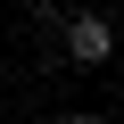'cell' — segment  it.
<instances>
[{
  "mask_svg": "<svg viewBox=\"0 0 124 124\" xmlns=\"http://www.w3.org/2000/svg\"><path fill=\"white\" fill-rule=\"evenodd\" d=\"M58 41H66L75 66H108V58H116V25H108L99 8H75L66 25H58Z\"/></svg>",
  "mask_w": 124,
  "mask_h": 124,
  "instance_id": "obj_1",
  "label": "cell"
},
{
  "mask_svg": "<svg viewBox=\"0 0 124 124\" xmlns=\"http://www.w3.org/2000/svg\"><path fill=\"white\" fill-rule=\"evenodd\" d=\"M58 124H108V116H91V108H83V116H58Z\"/></svg>",
  "mask_w": 124,
  "mask_h": 124,
  "instance_id": "obj_2",
  "label": "cell"
}]
</instances>
